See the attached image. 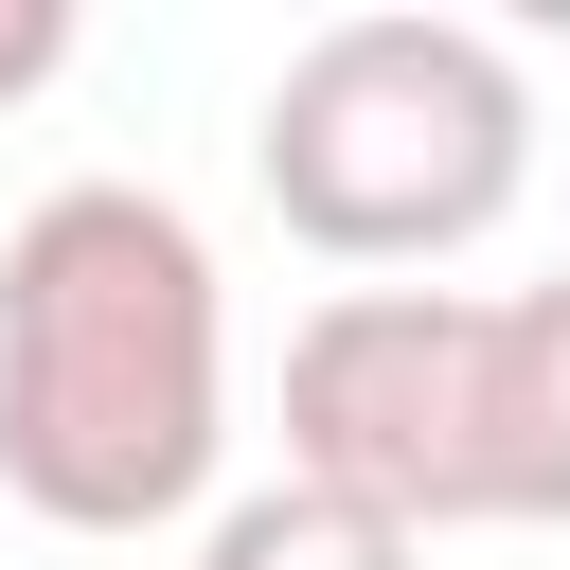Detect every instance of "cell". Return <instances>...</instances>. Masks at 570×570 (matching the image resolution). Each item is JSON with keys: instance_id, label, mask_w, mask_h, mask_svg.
Instances as JSON below:
<instances>
[{"instance_id": "4", "label": "cell", "mask_w": 570, "mask_h": 570, "mask_svg": "<svg viewBox=\"0 0 570 570\" xmlns=\"http://www.w3.org/2000/svg\"><path fill=\"white\" fill-rule=\"evenodd\" d=\"M196 570H428V534H392L374 499H338V481H249V499H214V534H196Z\"/></svg>"}, {"instance_id": "1", "label": "cell", "mask_w": 570, "mask_h": 570, "mask_svg": "<svg viewBox=\"0 0 570 570\" xmlns=\"http://www.w3.org/2000/svg\"><path fill=\"white\" fill-rule=\"evenodd\" d=\"M232 445V285L160 178H53L0 232V499L53 534H160Z\"/></svg>"}, {"instance_id": "5", "label": "cell", "mask_w": 570, "mask_h": 570, "mask_svg": "<svg viewBox=\"0 0 570 570\" xmlns=\"http://www.w3.org/2000/svg\"><path fill=\"white\" fill-rule=\"evenodd\" d=\"M71 71V0H0V107H36Z\"/></svg>"}, {"instance_id": "3", "label": "cell", "mask_w": 570, "mask_h": 570, "mask_svg": "<svg viewBox=\"0 0 570 570\" xmlns=\"http://www.w3.org/2000/svg\"><path fill=\"white\" fill-rule=\"evenodd\" d=\"M249 178L321 267H445L534 178V71L481 18H321L249 107Z\"/></svg>"}, {"instance_id": "2", "label": "cell", "mask_w": 570, "mask_h": 570, "mask_svg": "<svg viewBox=\"0 0 570 570\" xmlns=\"http://www.w3.org/2000/svg\"><path fill=\"white\" fill-rule=\"evenodd\" d=\"M285 463L392 534L570 517V267L534 285H338L285 338Z\"/></svg>"}]
</instances>
